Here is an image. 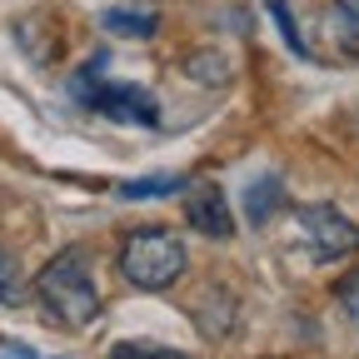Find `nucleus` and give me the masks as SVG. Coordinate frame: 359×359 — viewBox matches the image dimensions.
<instances>
[{
  "label": "nucleus",
  "instance_id": "12",
  "mask_svg": "<svg viewBox=\"0 0 359 359\" xmlns=\"http://www.w3.org/2000/svg\"><path fill=\"white\" fill-rule=\"evenodd\" d=\"M110 359H185L180 349H165V344H140V339H125L110 349Z\"/></svg>",
  "mask_w": 359,
  "mask_h": 359
},
{
  "label": "nucleus",
  "instance_id": "15",
  "mask_svg": "<svg viewBox=\"0 0 359 359\" xmlns=\"http://www.w3.org/2000/svg\"><path fill=\"white\" fill-rule=\"evenodd\" d=\"M6 359H35L30 349H6Z\"/></svg>",
  "mask_w": 359,
  "mask_h": 359
},
{
  "label": "nucleus",
  "instance_id": "10",
  "mask_svg": "<svg viewBox=\"0 0 359 359\" xmlns=\"http://www.w3.org/2000/svg\"><path fill=\"white\" fill-rule=\"evenodd\" d=\"M185 75H190L195 85H230V80H235V65H230V55H224V50H195V55L185 60Z\"/></svg>",
  "mask_w": 359,
  "mask_h": 359
},
{
  "label": "nucleus",
  "instance_id": "8",
  "mask_svg": "<svg viewBox=\"0 0 359 359\" xmlns=\"http://www.w3.org/2000/svg\"><path fill=\"white\" fill-rule=\"evenodd\" d=\"M325 25H330V40L339 55H359V0H334Z\"/></svg>",
  "mask_w": 359,
  "mask_h": 359
},
{
  "label": "nucleus",
  "instance_id": "1",
  "mask_svg": "<svg viewBox=\"0 0 359 359\" xmlns=\"http://www.w3.org/2000/svg\"><path fill=\"white\" fill-rule=\"evenodd\" d=\"M35 299H40V309L50 314L60 330H85V325H95V314H100V290H95V275H90L85 255H80V250L55 255V259L35 275Z\"/></svg>",
  "mask_w": 359,
  "mask_h": 359
},
{
  "label": "nucleus",
  "instance_id": "3",
  "mask_svg": "<svg viewBox=\"0 0 359 359\" xmlns=\"http://www.w3.org/2000/svg\"><path fill=\"white\" fill-rule=\"evenodd\" d=\"M294 219H299V235L314 259H344L359 250V224L344 219L334 205H304Z\"/></svg>",
  "mask_w": 359,
  "mask_h": 359
},
{
  "label": "nucleus",
  "instance_id": "5",
  "mask_svg": "<svg viewBox=\"0 0 359 359\" xmlns=\"http://www.w3.org/2000/svg\"><path fill=\"white\" fill-rule=\"evenodd\" d=\"M185 219L195 224L200 235H210V240H230L235 235L230 200H224V190L215 185V180H205V185H185Z\"/></svg>",
  "mask_w": 359,
  "mask_h": 359
},
{
  "label": "nucleus",
  "instance_id": "9",
  "mask_svg": "<svg viewBox=\"0 0 359 359\" xmlns=\"http://www.w3.org/2000/svg\"><path fill=\"white\" fill-rule=\"evenodd\" d=\"M190 180L185 175H145V180H125V185H115L120 200H175L185 195Z\"/></svg>",
  "mask_w": 359,
  "mask_h": 359
},
{
  "label": "nucleus",
  "instance_id": "4",
  "mask_svg": "<svg viewBox=\"0 0 359 359\" xmlns=\"http://www.w3.org/2000/svg\"><path fill=\"white\" fill-rule=\"evenodd\" d=\"M75 95L90 105V110H100V115H110V120H120V125H160V105H155V95L150 90H140V85H80Z\"/></svg>",
  "mask_w": 359,
  "mask_h": 359
},
{
  "label": "nucleus",
  "instance_id": "14",
  "mask_svg": "<svg viewBox=\"0 0 359 359\" xmlns=\"http://www.w3.org/2000/svg\"><path fill=\"white\" fill-rule=\"evenodd\" d=\"M0 304H20V280H15V264L0 255Z\"/></svg>",
  "mask_w": 359,
  "mask_h": 359
},
{
  "label": "nucleus",
  "instance_id": "2",
  "mask_svg": "<svg viewBox=\"0 0 359 359\" xmlns=\"http://www.w3.org/2000/svg\"><path fill=\"white\" fill-rule=\"evenodd\" d=\"M185 240L170 230H135L120 250V275L135 290H170L180 275H185Z\"/></svg>",
  "mask_w": 359,
  "mask_h": 359
},
{
  "label": "nucleus",
  "instance_id": "11",
  "mask_svg": "<svg viewBox=\"0 0 359 359\" xmlns=\"http://www.w3.org/2000/svg\"><path fill=\"white\" fill-rule=\"evenodd\" d=\"M264 11L275 15V25H280V35H285V45H290V50H294L299 60H309V45H304V35H299V20L290 15V6H285V0H264Z\"/></svg>",
  "mask_w": 359,
  "mask_h": 359
},
{
  "label": "nucleus",
  "instance_id": "7",
  "mask_svg": "<svg viewBox=\"0 0 359 359\" xmlns=\"http://www.w3.org/2000/svg\"><path fill=\"white\" fill-rule=\"evenodd\" d=\"M100 25H105L110 35H125V40H150V35H160V15H155V11H130V6L100 11Z\"/></svg>",
  "mask_w": 359,
  "mask_h": 359
},
{
  "label": "nucleus",
  "instance_id": "6",
  "mask_svg": "<svg viewBox=\"0 0 359 359\" xmlns=\"http://www.w3.org/2000/svg\"><path fill=\"white\" fill-rule=\"evenodd\" d=\"M290 200V190H285V180L280 175H264V180H250V190H245V215L255 219V224H264V219H275V210Z\"/></svg>",
  "mask_w": 359,
  "mask_h": 359
},
{
  "label": "nucleus",
  "instance_id": "13",
  "mask_svg": "<svg viewBox=\"0 0 359 359\" xmlns=\"http://www.w3.org/2000/svg\"><path fill=\"white\" fill-rule=\"evenodd\" d=\"M334 299H339V309L349 314V320L359 325V269H354V275H344V280H339V290H334Z\"/></svg>",
  "mask_w": 359,
  "mask_h": 359
}]
</instances>
